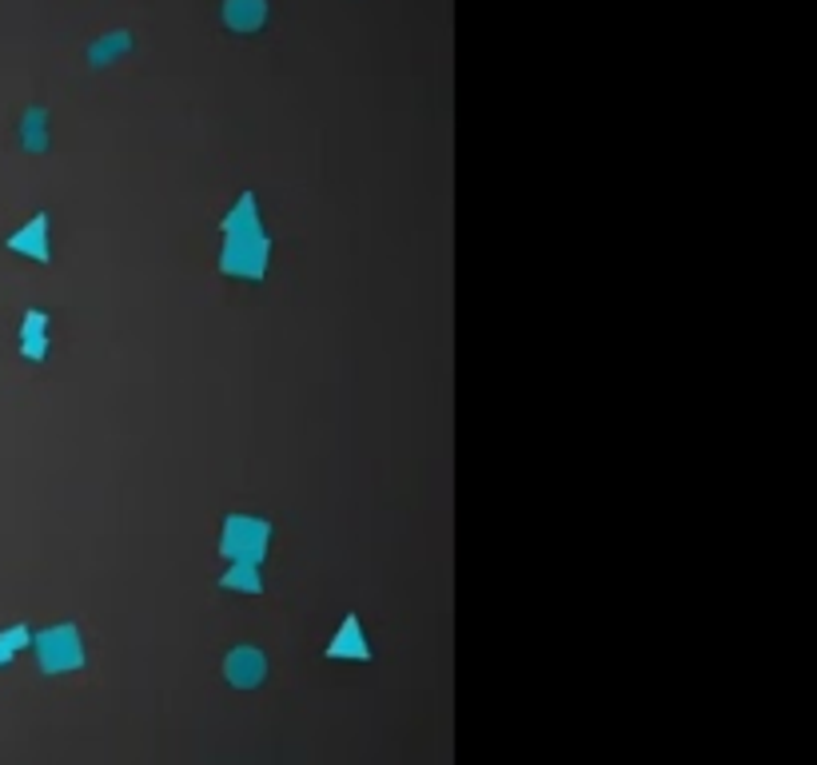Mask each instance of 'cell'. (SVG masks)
<instances>
[{
  "label": "cell",
  "instance_id": "obj_1",
  "mask_svg": "<svg viewBox=\"0 0 817 765\" xmlns=\"http://www.w3.org/2000/svg\"><path fill=\"white\" fill-rule=\"evenodd\" d=\"M268 260H272V240L268 231L260 228H243L228 231L224 236V252H220V272L236 275V280H263L268 275Z\"/></svg>",
  "mask_w": 817,
  "mask_h": 765
},
{
  "label": "cell",
  "instance_id": "obj_2",
  "mask_svg": "<svg viewBox=\"0 0 817 765\" xmlns=\"http://www.w3.org/2000/svg\"><path fill=\"white\" fill-rule=\"evenodd\" d=\"M268 543H272V523L268 518H255V514H228L224 518L220 555L228 562L260 567L263 558H268Z\"/></svg>",
  "mask_w": 817,
  "mask_h": 765
},
{
  "label": "cell",
  "instance_id": "obj_3",
  "mask_svg": "<svg viewBox=\"0 0 817 765\" xmlns=\"http://www.w3.org/2000/svg\"><path fill=\"white\" fill-rule=\"evenodd\" d=\"M32 646H36V666L41 674H73L85 666V638L73 622H61V626H48L41 634H32Z\"/></svg>",
  "mask_w": 817,
  "mask_h": 765
},
{
  "label": "cell",
  "instance_id": "obj_4",
  "mask_svg": "<svg viewBox=\"0 0 817 765\" xmlns=\"http://www.w3.org/2000/svg\"><path fill=\"white\" fill-rule=\"evenodd\" d=\"M224 678H228L236 690H255V686L268 678V658H263L260 646H236V651L224 658Z\"/></svg>",
  "mask_w": 817,
  "mask_h": 765
},
{
  "label": "cell",
  "instance_id": "obj_5",
  "mask_svg": "<svg viewBox=\"0 0 817 765\" xmlns=\"http://www.w3.org/2000/svg\"><path fill=\"white\" fill-rule=\"evenodd\" d=\"M4 248L17 255H29L36 263L53 260V248H48V211H36L21 231H12L9 240H4Z\"/></svg>",
  "mask_w": 817,
  "mask_h": 765
},
{
  "label": "cell",
  "instance_id": "obj_6",
  "mask_svg": "<svg viewBox=\"0 0 817 765\" xmlns=\"http://www.w3.org/2000/svg\"><path fill=\"white\" fill-rule=\"evenodd\" d=\"M224 24L236 36H252L268 24V0H224Z\"/></svg>",
  "mask_w": 817,
  "mask_h": 765
},
{
  "label": "cell",
  "instance_id": "obj_7",
  "mask_svg": "<svg viewBox=\"0 0 817 765\" xmlns=\"http://www.w3.org/2000/svg\"><path fill=\"white\" fill-rule=\"evenodd\" d=\"M21 356L29 363L48 359V312H41V307H29L21 319Z\"/></svg>",
  "mask_w": 817,
  "mask_h": 765
},
{
  "label": "cell",
  "instance_id": "obj_8",
  "mask_svg": "<svg viewBox=\"0 0 817 765\" xmlns=\"http://www.w3.org/2000/svg\"><path fill=\"white\" fill-rule=\"evenodd\" d=\"M327 658H344V662H371V646L363 638V626H359L356 614H347L344 626L336 630V638L327 646Z\"/></svg>",
  "mask_w": 817,
  "mask_h": 765
},
{
  "label": "cell",
  "instance_id": "obj_9",
  "mask_svg": "<svg viewBox=\"0 0 817 765\" xmlns=\"http://www.w3.org/2000/svg\"><path fill=\"white\" fill-rule=\"evenodd\" d=\"M128 53H132V32L112 29V32H105V36H96V41L88 44V64H92V68H108V64L124 61Z\"/></svg>",
  "mask_w": 817,
  "mask_h": 765
},
{
  "label": "cell",
  "instance_id": "obj_10",
  "mask_svg": "<svg viewBox=\"0 0 817 765\" xmlns=\"http://www.w3.org/2000/svg\"><path fill=\"white\" fill-rule=\"evenodd\" d=\"M48 140H53V132H48V108L44 105L24 108V116H21V147L24 152L44 156V152H48Z\"/></svg>",
  "mask_w": 817,
  "mask_h": 765
},
{
  "label": "cell",
  "instance_id": "obj_11",
  "mask_svg": "<svg viewBox=\"0 0 817 765\" xmlns=\"http://www.w3.org/2000/svg\"><path fill=\"white\" fill-rule=\"evenodd\" d=\"M220 587L224 590H240V594H260V590H263L260 567H248V562H231V567L220 575Z\"/></svg>",
  "mask_w": 817,
  "mask_h": 765
},
{
  "label": "cell",
  "instance_id": "obj_12",
  "mask_svg": "<svg viewBox=\"0 0 817 765\" xmlns=\"http://www.w3.org/2000/svg\"><path fill=\"white\" fill-rule=\"evenodd\" d=\"M24 646H32V630L29 626H9L0 630V670L9 666L17 654L24 651Z\"/></svg>",
  "mask_w": 817,
  "mask_h": 765
}]
</instances>
